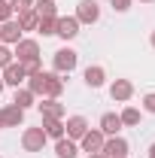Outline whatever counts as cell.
Masks as SVG:
<instances>
[{
  "label": "cell",
  "mask_w": 155,
  "mask_h": 158,
  "mask_svg": "<svg viewBox=\"0 0 155 158\" xmlns=\"http://www.w3.org/2000/svg\"><path fill=\"white\" fill-rule=\"evenodd\" d=\"M3 88H6V85H3V76H0V94H3Z\"/></svg>",
  "instance_id": "34"
},
{
  "label": "cell",
  "mask_w": 155,
  "mask_h": 158,
  "mask_svg": "<svg viewBox=\"0 0 155 158\" xmlns=\"http://www.w3.org/2000/svg\"><path fill=\"white\" fill-rule=\"evenodd\" d=\"M24 88H27L34 98H43V91H46V70H40V73H31V76L24 79Z\"/></svg>",
  "instance_id": "17"
},
{
  "label": "cell",
  "mask_w": 155,
  "mask_h": 158,
  "mask_svg": "<svg viewBox=\"0 0 155 158\" xmlns=\"http://www.w3.org/2000/svg\"><path fill=\"white\" fill-rule=\"evenodd\" d=\"M122 158H128V155H122Z\"/></svg>",
  "instance_id": "37"
},
{
  "label": "cell",
  "mask_w": 155,
  "mask_h": 158,
  "mask_svg": "<svg viewBox=\"0 0 155 158\" xmlns=\"http://www.w3.org/2000/svg\"><path fill=\"white\" fill-rule=\"evenodd\" d=\"M61 94H64V79H61V73H46V91H43V98L58 100Z\"/></svg>",
  "instance_id": "14"
},
{
  "label": "cell",
  "mask_w": 155,
  "mask_h": 158,
  "mask_svg": "<svg viewBox=\"0 0 155 158\" xmlns=\"http://www.w3.org/2000/svg\"><path fill=\"white\" fill-rule=\"evenodd\" d=\"M37 21H40V15L34 12V9H21V12H19L21 31H37Z\"/></svg>",
  "instance_id": "22"
},
{
  "label": "cell",
  "mask_w": 155,
  "mask_h": 158,
  "mask_svg": "<svg viewBox=\"0 0 155 158\" xmlns=\"http://www.w3.org/2000/svg\"><path fill=\"white\" fill-rule=\"evenodd\" d=\"M34 12H37L40 19H58L55 0H37V3H34Z\"/></svg>",
  "instance_id": "20"
},
{
  "label": "cell",
  "mask_w": 155,
  "mask_h": 158,
  "mask_svg": "<svg viewBox=\"0 0 155 158\" xmlns=\"http://www.w3.org/2000/svg\"><path fill=\"white\" fill-rule=\"evenodd\" d=\"M110 3H113L116 12H128V9H131V0H110Z\"/></svg>",
  "instance_id": "30"
},
{
  "label": "cell",
  "mask_w": 155,
  "mask_h": 158,
  "mask_svg": "<svg viewBox=\"0 0 155 158\" xmlns=\"http://www.w3.org/2000/svg\"><path fill=\"white\" fill-rule=\"evenodd\" d=\"M12 12H15V9H12V3H9V0H0V24L12 19Z\"/></svg>",
  "instance_id": "26"
},
{
  "label": "cell",
  "mask_w": 155,
  "mask_h": 158,
  "mask_svg": "<svg viewBox=\"0 0 155 158\" xmlns=\"http://www.w3.org/2000/svg\"><path fill=\"white\" fill-rule=\"evenodd\" d=\"M88 158H107V155H100V152H91V155H88Z\"/></svg>",
  "instance_id": "33"
},
{
  "label": "cell",
  "mask_w": 155,
  "mask_h": 158,
  "mask_svg": "<svg viewBox=\"0 0 155 158\" xmlns=\"http://www.w3.org/2000/svg\"><path fill=\"white\" fill-rule=\"evenodd\" d=\"M128 149H131V146H128V140L116 134V137H107V140H103L100 155H107V158H122V155H128Z\"/></svg>",
  "instance_id": "8"
},
{
  "label": "cell",
  "mask_w": 155,
  "mask_h": 158,
  "mask_svg": "<svg viewBox=\"0 0 155 158\" xmlns=\"http://www.w3.org/2000/svg\"><path fill=\"white\" fill-rule=\"evenodd\" d=\"M143 110L155 116V91H149V94H143Z\"/></svg>",
  "instance_id": "27"
},
{
  "label": "cell",
  "mask_w": 155,
  "mask_h": 158,
  "mask_svg": "<svg viewBox=\"0 0 155 158\" xmlns=\"http://www.w3.org/2000/svg\"><path fill=\"white\" fill-rule=\"evenodd\" d=\"M37 34H43V37H55V19H40L37 21Z\"/></svg>",
  "instance_id": "24"
},
{
  "label": "cell",
  "mask_w": 155,
  "mask_h": 158,
  "mask_svg": "<svg viewBox=\"0 0 155 158\" xmlns=\"http://www.w3.org/2000/svg\"><path fill=\"white\" fill-rule=\"evenodd\" d=\"M110 98L116 100V103L131 100V98H134V82H131V79H116V82L110 85Z\"/></svg>",
  "instance_id": "10"
},
{
  "label": "cell",
  "mask_w": 155,
  "mask_h": 158,
  "mask_svg": "<svg viewBox=\"0 0 155 158\" xmlns=\"http://www.w3.org/2000/svg\"><path fill=\"white\" fill-rule=\"evenodd\" d=\"M146 158H155V143H149V149H146Z\"/></svg>",
  "instance_id": "31"
},
{
  "label": "cell",
  "mask_w": 155,
  "mask_h": 158,
  "mask_svg": "<svg viewBox=\"0 0 155 158\" xmlns=\"http://www.w3.org/2000/svg\"><path fill=\"white\" fill-rule=\"evenodd\" d=\"M79 64V55L70 49V46H61L58 52L52 55V67H55V73H73Z\"/></svg>",
  "instance_id": "1"
},
{
  "label": "cell",
  "mask_w": 155,
  "mask_h": 158,
  "mask_svg": "<svg viewBox=\"0 0 155 158\" xmlns=\"http://www.w3.org/2000/svg\"><path fill=\"white\" fill-rule=\"evenodd\" d=\"M40 128H43V134L49 140H61L64 137V118H43Z\"/></svg>",
  "instance_id": "19"
},
{
  "label": "cell",
  "mask_w": 155,
  "mask_h": 158,
  "mask_svg": "<svg viewBox=\"0 0 155 158\" xmlns=\"http://www.w3.org/2000/svg\"><path fill=\"white\" fill-rule=\"evenodd\" d=\"M37 110H40V116H43V118H64V103H61V100L40 98Z\"/></svg>",
  "instance_id": "12"
},
{
  "label": "cell",
  "mask_w": 155,
  "mask_h": 158,
  "mask_svg": "<svg viewBox=\"0 0 155 158\" xmlns=\"http://www.w3.org/2000/svg\"><path fill=\"white\" fill-rule=\"evenodd\" d=\"M76 21L79 24H97V21H100V6H97V0H79L76 3Z\"/></svg>",
  "instance_id": "4"
},
{
  "label": "cell",
  "mask_w": 155,
  "mask_h": 158,
  "mask_svg": "<svg viewBox=\"0 0 155 158\" xmlns=\"http://www.w3.org/2000/svg\"><path fill=\"white\" fill-rule=\"evenodd\" d=\"M9 3H12V9H15V12H21V9H34V3H37V0H9Z\"/></svg>",
  "instance_id": "28"
},
{
  "label": "cell",
  "mask_w": 155,
  "mask_h": 158,
  "mask_svg": "<svg viewBox=\"0 0 155 158\" xmlns=\"http://www.w3.org/2000/svg\"><path fill=\"white\" fill-rule=\"evenodd\" d=\"M3 85H12V88H21L24 85V79H27V73H24V67H21L19 61H12L9 67H3Z\"/></svg>",
  "instance_id": "9"
},
{
  "label": "cell",
  "mask_w": 155,
  "mask_h": 158,
  "mask_svg": "<svg viewBox=\"0 0 155 158\" xmlns=\"http://www.w3.org/2000/svg\"><path fill=\"white\" fill-rule=\"evenodd\" d=\"M97 128L103 131V137H116V134L122 131V128H125V125H122L119 113H103V116H100V125H97Z\"/></svg>",
  "instance_id": "13"
},
{
  "label": "cell",
  "mask_w": 155,
  "mask_h": 158,
  "mask_svg": "<svg viewBox=\"0 0 155 158\" xmlns=\"http://www.w3.org/2000/svg\"><path fill=\"white\" fill-rule=\"evenodd\" d=\"M149 46H152V49H155V31H152V34H149Z\"/></svg>",
  "instance_id": "32"
},
{
  "label": "cell",
  "mask_w": 155,
  "mask_h": 158,
  "mask_svg": "<svg viewBox=\"0 0 155 158\" xmlns=\"http://www.w3.org/2000/svg\"><path fill=\"white\" fill-rule=\"evenodd\" d=\"M140 3H152V0H140Z\"/></svg>",
  "instance_id": "36"
},
{
  "label": "cell",
  "mask_w": 155,
  "mask_h": 158,
  "mask_svg": "<svg viewBox=\"0 0 155 158\" xmlns=\"http://www.w3.org/2000/svg\"><path fill=\"white\" fill-rule=\"evenodd\" d=\"M88 128H91V125H88V118H85V116H70L67 122H64V137L79 143V140H82V134H85Z\"/></svg>",
  "instance_id": "7"
},
{
  "label": "cell",
  "mask_w": 155,
  "mask_h": 158,
  "mask_svg": "<svg viewBox=\"0 0 155 158\" xmlns=\"http://www.w3.org/2000/svg\"><path fill=\"white\" fill-rule=\"evenodd\" d=\"M46 134H43V128H24L21 131V149L24 152H43V146H46Z\"/></svg>",
  "instance_id": "3"
},
{
  "label": "cell",
  "mask_w": 155,
  "mask_h": 158,
  "mask_svg": "<svg viewBox=\"0 0 155 158\" xmlns=\"http://www.w3.org/2000/svg\"><path fill=\"white\" fill-rule=\"evenodd\" d=\"M0 128H3V113H0Z\"/></svg>",
  "instance_id": "35"
},
{
  "label": "cell",
  "mask_w": 155,
  "mask_h": 158,
  "mask_svg": "<svg viewBox=\"0 0 155 158\" xmlns=\"http://www.w3.org/2000/svg\"><path fill=\"white\" fill-rule=\"evenodd\" d=\"M55 155L58 158H76L79 155V143L76 140H67V137L55 140Z\"/></svg>",
  "instance_id": "18"
},
{
  "label": "cell",
  "mask_w": 155,
  "mask_h": 158,
  "mask_svg": "<svg viewBox=\"0 0 155 158\" xmlns=\"http://www.w3.org/2000/svg\"><path fill=\"white\" fill-rule=\"evenodd\" d=\"M119 118H122V125L134 128V125H140V110H137V106H125V110L119 113Z\"/></svg>",
  "instance_id": "23"
},
{
  "label": "cell",
  "mask_w": 155,
  "mask_h": 158,
  "mask_svg": "<svg viewBox=\"0 0 155 158\" xmlns=\"http://www.w3.org/2000/svg\"><path fill=\"white\" fill-rule=\"evenodd\" d=\"M79 27H82V24L76 21V15H58V19H55V37H61L67 43V40H73L79 34Z\"/></svg>",
  "instance_id": "5"
},
{
  "label": "cell",
  "mask_w": 155,
  "mask_h": 158,
  "mask_svg": "<svg viewBox=\"0 0 155 158\" xmlns=\"http://www.w3.org/2000/svg\"><path fill=\"white\" fill-rule=\"evenodd\" d=\"M82 79H85V85H88V88H100V85L107 82V70H103L100 64H91V67H85Z\"/></svg>",
  "instance_id": "15"
},
{
  "label": "cell",
  "mask_w": 155,
  "mask_h": 158,
  "mask_svg": "<svg viewBox=\"0 0 155 158\" xmlns=\"http://www.w3.org/2000/svg\"><path fill=\"white\" fill-rule=\"evenodd\" d=\"M21 34H24V31H21V24L15 19H9V21L0 24V43H3V46H15L21 40Z\"/></svg>",
  "instance_id": "11"
},
{
  "label": "cell",
  "mask_w": 155,
  "mask_h": 158,
  "mask_svg": "<svg viewBox=\"0 0 155 158\" xmlns=\"http://www.w3.org/2000/svg\"><path fill=\"white\" fill-rule=\"evenodd\" d=\"M12 103H15L19 110H27V106H34V103H37V98H34V94H31V91L21 85V88H15V98H12Z\"/></svg>",
  "instance_id": "21"
},
{
  "label": "cell",
  "mask_w": 155,
  "mask_h": 158,
  "mask_svg": "<svg viewBox=\"0 0 155 158\" xmlns=\"http://www.w3.org/2000/svg\"><path fill=\"white\" fill-rule=\"evenodd\" d=\"M103 131H100V128H88V131H85V134H82V140H79V152H88V155H91V152H100V149H103Z\"/></svg>",
  "instance_id": "6"
},
{
  "label": "cell",
  "mask_w": 155,
  "mask_h": 158,
  "mask_svg": "<svg viewBox=\"0 0 155 158\" xmlns=\"http://www.w3.org/2000/svg\"><path fill=\"white\" fill-rule=\"evenodd\" d=\"M21 67H24V73H27V76H31V73H40V70H43V61H27V64H21Z\"/></svg>",
  "instance_id": "29"
},
{
  "label": "cell",
  "mask_w": 155,
  "mask_h": 158,
  "mask_svg": "<svg viewBox=\"0 0 155 158\" xmlns=\"http://www.w3.org/2000/svg\"><path fill=\"white\" fill-rule=\"evenodd\" d=\"M0 113H3V128H19L21 122H24V110H19L15 103H9V106H3Z\"/></svg>",
  "instance_id": "16"
},
{
  "label": "cell",
  "mask_w": 155,
  "mask_h": 158,
  "mask_svg": "<svg viewBox=\"0 0 155 158\" xmlns=\"http://www.w3.org/2000/svg\"><path fill=\"white\" fill-rule=\"evenodd\" d=\"M12 55H15V61L19 64H27V61H37L40 58V43L31 37H21L15 46H12Z\"/></svg>",
  "instance_id": "2"
},
{
  "label": "cell",
  "mask_w": 155,
  "mask_h": 158,
  "mask_svg": "<svg viewBox=\"0 0 155 158\" xmlns=\"http://www.w3.org/2000/svg\"><path fill=\"white\" fill-rule=\"evenodd\" d=\"M12 61H15V55H12V49L0 43V70H3V67H9Z\"/></svg>",
  "instance_id": "25"
}]
</instances>
